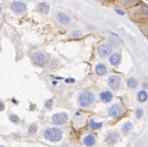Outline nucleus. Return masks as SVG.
<instances>
[{
    "label": "nucleus",
    "instance_id": "f257e3e1",
    "mask_svg": "<svg viewBox=\"0 0 148 147\" xmlns=\"http://www.w3.org/2000/svg\"><path fill=\"white\" fill-rule=\"evenodd\" d=\"M95 97L94 94L90 90H85L78 96V104L82 108H88L93 104Z\"/></svg>",
    "mask_w": 148,
    "mask_h": 147
},
{
    "label": "nucleus",
    "instance_id": "f03ea898",
    "mask_svg": "<svg viewBox=\"0 0 148 147\" xmlns=\"http://www.w3.org/2000/svg\"><path fill=\"white\" fill-rule=\"evenodd\" d=\"M43 136L46 139H48L49 142H60L62 139V137H63V132L59 128L51 127V128H47L44 130Z\"/></svg>",
    "mask_w": 148,
    "mask_h": 147
},
{
    "label": "nucleus",
    "instance_id": "7ed1b4c3",
    "mask_svg": "<svg viewBox=\"0 0 148 147\" xmlns=\"http://www.w3.org/2000/svg\"><path fill=\"white\" fill-rule=\"evenodd\" d=\"M112 50H114V46L111 43H102L98 46L97 53H98V56L100 58H106L112 54Z\"/></svg>",
    "mask_w": 148,
    "mask_h": 147
},
{
    "label": "nucleus",
    "instance_id": "20e7f679",
    "mask_svg": "<svg viewBox=\"0 0 148 147\" xmlns=\"http://www.w3.org/2000/svg\"><path fill=\"white\" fill-rule=\"evenodd\" d=\"M32 61L36 66H43L47 64V57L42 52H35L32 56Z\"/></svg>",
    "mask_w": 148,
    "mask_h": 147
},
{
    "label": "nucleus",
    "instance_id": "39448f33",
    "mask_svg": "<svg viewBox=\"0 0 148 147\" xmlns=\"http://www.w3.org/2000/svg\"><path fill=\"white\" fill-rule=\"evenodd\" d=\"M124 113H125V111H124L123 107L120 104H118V103L111 106L108 110V114H109V116H111V117H119L122 116Z\"/></svg>",
    "mask_w": 148,
    "mask_h": 147
},
{
    "label": "nucleus",
    "instance_id": "423d86ee",
    "mask_svg": "<svg viewBox=\"0 0 148 147\" xmlns=\"http://www.w3.org/2000/svg\"><path fill=\"white\" fill-rule=\"evenodd\" d=\"M69 121V116L66 113H58L52 116V122L55 125H63Z\"/></svg>",
    "mask_w": 148,
    "mask_h": 147
},
{
    "label": "nucleus",
    "instance_id": "0eeeda50",
    "mask_svg": "<svg viewBox=\"0 0 148 147\" xmlns=\"http://www.w3.org/2000/svg\"><path fill=\"white\" fill-rule=\"evenodd\" d=\"M11 10L13 11L14 14H23L24 12H26V10H27V5H26L24 2L14 1L12 3Z\"/></svg>",
    "mask_w": 148,
    "mask_h": 147
},
{
    "label": "nucleus",
    "instance_id": "6e6552de",
    "mask_svg": "<svg viewBox=\"0 0 148 147\" xmlns=\"http://www.w3.org/2000/svg\"><path fill=\"white\" fill-rule=\"evenodd\" d=\"M122 83V78L119 75H112L108 78V85L112 90L119 89Z\"/></svg>",
    "mask_w": 148,
    "mask_h": 147
},
{
    "label": "nucleus",
    "instance_id": "1a4fd4ad",
    "mask_svg": "<svg viewBox=\"0 0 148 147\" xmlns=\"http://www.w3.org/2000/svg\"><path fill=\"white\" fill-rule=\"evenodd\" d=\"M56 18L62 25H69L70 21H71L70 16L67 14L64 13V12H58L57 14H56Z\"/></svg>",
    "mask_w": 148,
    "mask_h": 147
},
{
    "label": "nucleus",
    "instance_id": "9d476101",
    "mask_svg": "<svg viewBox=\"0 0 148 147\" xmlns=\"http://www.w3.org/2000/svg\"><path fill=\"white\" fill-rule=\"evenodd\" d=\"M118 139H119V135L116 132H112L109 133L105 137V142L108 145H114V143L117 142Z\"/></svg>",
    "mask_w": 148,
    "mask_h": 147
},
{
    "label": "nucleus",
    "instance_id": "9b49d317",
    "mask_svg": "<svg viewBox=\"0 0 148 147\" xmlns=\"http://www.w3.org/2000/svg\"><path fill=\"white\" fill-rule=\"evenodd\" d=\"M109 62L112 66H116L120 64L121 62V53L120 52H114L110 55Z\"/></svg>",
    "mask_w": 148,
    "mask_h": 147
},
{
    "label": "nucleus",
    "instance_id": "f8f14e48",
    "mask_svg": "<svg viewBox=\"0 0 148 147\" xmlns=\"http://www.w3.org/2000/svg\"><path fill=\"white\" fill-rule=\"evenodd\" d=\"M112 97H114V94L112 92H110V90H104V92H100L99 94V98L103 103H109L112 100Z\"/></svg>",
    "mask_w": 148,
    "mask_h": 147
},
{
    "label": "nucleus",
    "instance_id": "ddd939ff",
    "mask_svg": "<svg viewBox=\"0 0 148 147\" xmlns=\"http://www.w3.org/2000/svg\"><path fill=\"white\" fill-rule=\"evenodd\" d=\"M95 73L98 76H105L108 73V68L105 66V64H97L95 66Z\"/></svg>",
    "mask_w": 148,
    "mask_h": 147
},
{
    "label": "nucleus",
    "instance_id": "4468645a",
    "mask_svg": "<svg viewBox=\"0 0 148 147\" xmlns=\"http://www.w3.org/2000/svg\"><path fill=\"white\" fill-rule=\"evenodd\" d=\"M83 143L88 147L93 146L95 144V137H94V135L90 134V135H88V136H86L84 137V139H83Z\"/></svg>",
    "mask_w": 148,
    "mask_h": 147
},
{
    "label": "nucleus",
    "instance_id": "2eb2a0df",
    "mask_svg": "<svg viewBox=\"0 0 148 147\" xmlns=\"http://www.w3.org/2000/svg\"><path fill=\"white\" fill-rule=\"evenodd\" d=\"M50 10V6L48 3L46 2H40L38 4V13L42 14H47L49 13Z\"/></svg>",
    "mask_w": 148,
    "mask_h": 147
},
{
    "label": "nucleus",
    "instance_id": "dca6fc26",
    "mask_svg": "<svg viewBox=\"0 0 148 147\" xmlns=\"http://www.w3.org/2000/svg\"><path fill=\"white\" fill-rule=\"evenodd\" d=\"M137 98H138V101L140 103L146 102L147 101V92L145 90H140V92H138Z\"/></svg>",
    "mask_w": 148,
    "mask_h": 147
},
{
    "label": "nucleus",
    "instance_id": "f3484780",
    "mask_svg": "<svg viewBox=\"0 0 148 147\" xmlns=\"http://www.w3.org/2000/svg\"><path fill=\"white\" fill-rule=\"evenodd\" d=\"M138 80L136 78H129L128 80H127V86H128L129 89H131V90H134L136 89V88L138 87Z\"/></svg>",
    "mask_w": 148,
    "mask_h": 147
},
{
    "label": "nucleus",
    "instance_id": "a211bd4d",
    "mask_svg": "<svg viewBox=\"0 0 148 147\" xmlns=\"http://www.w3.org/2000/svg\"><path fill=\"white\" fill-rule=\"evenodd\" d=\"M103 126V123L102 122H95L93 119H90V128L91 130L93 131H96V130H99Z\"/></svg>",
    "mask_w": 148,
    "mask_h": 147
},
{
    "label": "nucleus",
    "instance_id": "6ab92c4d",
    "mask_svg": "<svg viewBox=\"0 0 148 147\" xmlns=\"http://www.w3.org/2000/svg\"><path fill=\"white\" fill-rule=\"evenodd\" d=\"M132 128H133V123H132V122H130V121L126 122L125 124H124V125L122 126V133H123L124 135L128 134L129 132L132 130Z\"/></svg>",
    "mask_w": 148,
    "mask_h": 147
},
{
    "label": "nucleus",
    "instance_id": "aec40b11",
    "mask_svg": "<svg viewBox=\"0 0 148 147\" xmlns=\"http://www.w3.org/2000/svg\"><path fill=\"white\" fill-rule=\"evenodd\" d=\"M140 13L143 14V16H148V6H147V4L143 3V5L140 6Z\"/></svg>",
    "mask_w": 148,
    "mask_h": 147
},
{
    "label": "nucleus",
    "instance_id": "412c9836",
    "mask_svg": "<svg viewBox=\"0 0 148 147\" xmlns=\"http://www.w3.org/2000/svg\"><path fill=\"white\" fill-rule=\"evenodd\" d=\"M47 64H48V67L50 69H55L58 67V61H56L55 59H53V60L47 62Z\"/></svg>",
    "mask_w": 148,
    "mask_h": 147
},
{
    "label": "nucleus",
    "instance_id": "4be33fe9",
    "mask_svg": "<svg viewBox=\"0 0 148 147\" xmlns=\"http://www.w3.org/2000/svg\"><path fill=\"white\" fill-rule=\"evenodd\" d=\"M38 131V126L36 123H34V124H31L30 126H29L28 128V133L29 134H36Z\"/></svg>",
    "mask_w": 148,
    "mask_h": 147
},
{
    "label": "nucleus",
    "instance_id": "5701e85b",
    "mask_svg": "<svg viewBox=\"0 0 148 147\" xmlns=\"http://www.w3.org/2000/svg\"><path fill=\"white\" fill-rule=\"evenodd\" d=\"M9 118L13 123H19L20 122V118L18 116H16V114H10V116H9Z\"/></svg>",
    "mask_w": 148,
    "mask_h": 147
},
{
    "label": "nucleus",
    "instance_id": "b1692460",
    "mask_svg": "<svg viewBox=\"0 0 148 147\" xmlns=\"http://www.w3.org/2000/svg\"><path fill=\"white\" fill-rule=\"evenodd\" d=\"M46 109H48V110H52L53 106H54V101H53V99H48L45 101V104H44Z\"/></svg>",
    "mask_w": 148,
    "mask_h": 147
},
{
    "label": "nucleus",
    "instance_id": "393cba45",
    "mask_svg": "<svg viewBox=\"0 0 148 147\" xmlns=\"http://www.w3.org/2000/svg\"><path fill=\"white\" fill-rule=\"evenodd\" d=\"M81 37H82V33L80 31H74L69 35V38H71V39H74V38H81Z\"/></svg>",
    "mask_w": 148,
    "mask_h": 147
},
{
    "label": "nucleus",
    "instance_id": "a878e982",
    "mask_svg": "<svg viewBox=\"0 0 148 147\" xmlns=\"http://www.w3.org/2000/svg\"><path fill=\"white\" fill-rule=\"evenodd\" d=\"M143 116V110L140 108L137 109V111H136V116H137V118H141Z\"/></svg>",
    "mask_w": 148,
    "mask_h": 147
},
{
    "label": "nucleus",
    "instance_id": "bb28decb",
    "mask_svg": "<svg viewBox=\"0 0 148 147\" xmlns=\"http://www.w3.org/2000/svg\"><path fill=\"white\" fill-rule=\"evenodd\" d=\"M123 2L126 5H134L136 3V0H123Z\"/></svg>",
    "mask_w": 148,
    "mask_h": 147
},
{
    "label": "nucleus",
    "instance_id": "cd10ccee",
    "mask_svg": "<svg viewBox=\"0 0 148 147\" xmlns=\"http://www.w3.org/2000/svg\"><path fill=\"white\" fill-rule=\"evenodd\" d=\"M115 13H117L118 14H120V16H124L125 14V12H123L121 9H114Z\"/></svg>",
    "mask_w": 148,
    "mask_h": 147
},
{
    "label": "nucleus",
    "instance_id": "c85d7f7f",
    "mask_svg": "<svg viewBox=\"0 0 148 147\" xmlns=\"http://www.w3.org/2000/svg\"><path fill=\"white\" fill-rule=\"evenodd\" d=\"M4 109H5V104H4V102H3V101H0V111H4Z\"/></svg>",
    "mask_w": 148,
    "mask_h": 147
},
{
    "label": "nucleus",
    "instance_id": "c756f323",
    "mask_svg": "<svg viewBox=\"0 0 148 147\" xmlns=\"http://www.w3.org/2000/svg\"><path fill=\"white\" fill-rule=\"evenodd\" d=\"M2 10H3V9H2V6L0 5V13H2Z\"/></svg>",
    "mask_w": 148,
    "mask_h": 147
},
{
    "label": "nucleus",
    "instance_id": "7c9ffc66",
    "mask_svg": "<svg viewBox=\"0 0 148 147\" xmlns=\"http://www.w3.org/2000/svg\"><path fill=\"white\" fill-rule=\"evenodd\" d=\"M61 147H69V145H63V146H61Z\"/></svg>",
    "mask_w": 148,
    "mask_h": 147
},
{
    "label": "nucleus",
    "instance_id": "2f4dec72",
    "mask_svg": "<svg viewBox=\"0 0 148 147\" xmlns=\"http://www.w3.org/2000/svg\"><path fill=\"white\" fill-rule=\"evenodd\" d=\"M0 50H1V46H0Z\"/></svg>",
    "mask_w": 148,
    "mask_h": 147
}]
</instances>
